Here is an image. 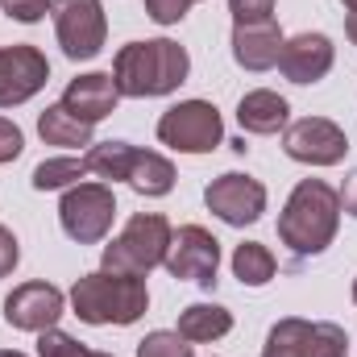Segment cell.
Here are the masks:
<instances>
[{"instance_id":"16","label":"cell","mask_w":357,"mask_h":357,"mask_svg":"<svg viewBox=\"0 0 357 357\" xmlns=\"http://www.w3.org/2000/svg\"><path fill=\"white\" fill-rule=\"evenodd\" d=\"M282 29L278 21H254V25H233V59L245 71H270L278 67L282 54Z\"/></svg>"},{"instance_id":"30","label":"cell","mask_w":357,"mask_h":357,"mask_svg":"<svg viewBox=\"0 0 357 357\" xmlns=\"http://www.w3.org/2000/svg\"><path fill=\"white\" fill-rule=\"evenodd\" d=\"M17 262H21V245H17V237L0 225V278H8V274L17 270Z\"/></svg>"},{"instance_id":"34","label":"cell","mask_w":357,"mask_h":357,"mask_svg":"<svg viewBox=\"0 0 357 357\" xmlns=\"http://www.w3.org/2000/svg\"><path fill=\"white\" fill-rule=\"evenodd\" d=\"M341 4H345V8H349V13H357V0H341Z\"/></svg>"},{"instance_id":"19","label":"cell","mask_w":357,"mask_h":357,"mask_svg":"<svg viewBox=\"0 0 357 357\" xmlns=\"http://www.w3.org/2000/svg\"><path fill=\"white\" fill-rule=\"evenodd\" d=\"M175 178H178V175H175V162H171V158H162L158 150H137L125 183H129L137 195H146V199H158V195H171Z\"/></svg>"},{"instance_id":"25","label":"cell","mask_w":357,"mask_h":357,"mask_svg":"<svg viewBox=\"0 0 357 357\" xmlns=\"http://www.w3.org/2000/svg\"><path fill=\"white\" fill-rule=\"evenodd\" d=\"M38 357H112V354H96L84 341H75L59 328H46V333H38Z\"/></svg>"},{"instance_id":"33","label":"cell","mask_w":357,"mask_h":357,"mask_svg":"<svg viewBox=\"0 0 357 357\" xmlns=\"http://www.w3.org/2000/svg\"><path fill=\"white\" fill-rule=\"evenodd\" d=\"M0 357H25V354H17V349H0Z\"/></svg>"},{"instance_id":"1","label":"cell","mask_w":357,"mask_h":357,"mask_svg":"<svg viewBox=\"0 0 357 357\" xmlns=\"http://www.w3.org/2000/svg\"><path fill=\"white\" fill-rule=\"evenodd\" d=\"M337 229H341V195L324 178L295 183V191L287 195V204L278 212V241L291 254L316 258L333 245Z\"/></svg>"},{"instance_id":"21","label":"cell","mask_w":357,"mask_h":357,"mask_svg":"<svg viewBox=\"0 0 357 357\" xmlns=\"http://www.w3.org/2000/svg\"><path fill=\"white\" fill-rule=\"evenodd\" d=\"M133 154H137V146H129V142H91L84 162H88V175H100L108 183H125L129 167H133Z\"/></svg>"},{"instance_id":"31","label":"cell","mask_w":357,"mask_h":357,"mask_svg":"<svg viewBox=\"0 0 357 357\" xmlns=\"http://www.w3.org/2000/svg\"><path fill=\"white\" fill-rule=\"evenodd\" d=\"M341 195V212H349L357 220V171H349V178H345V187L337 191Z\"/></svg>"},{"instance_id":"29","label":"cell","mask_w":357,"mask_h":357,"mask_svg":"<svg viewBox=\"0 0 357 357\" xmlns=\"http://www.w3.org/2000/svg\"><path fill=\"white\" fill-rule=\"evenodd\" d=\"M21 150H25L21 129H17L8 116H0V167H4V162H13V158H21Z\"/></svg>"},{"instance_id":"20","label":"cell","mask_w":357,"mask_h":357,"mask_svg":"<svg viewBox=\"0 0 357 357\" xmlns=\"http://www.w3.org/2000/svg\"><path fill=\"white\" fill-rule=\"evenodd\" d=\"M38 133H42L46 146H67V150L91 146V125H84L79 116H71L63 104H50L46 112H38Z\"/></svg>"},{"instance_id":"28","label":"cell","mask_w":357,"mask_h":357,"mask_svg":"<svg viewBox=\"0 0 357 357\" xmlns=\"http://www.w3.org/2000/svg\"><path fill=\"white\" fill-rule=\"evenodd\" d=\"M191 0H146V17L158 21V25H178L187 17Z\"/></svg>"},{"instance_id":"4","label":"cell","mask_w":357,"mask_h":357,"mask_svg":"<svg viewBox=\"0 0 357 357\" xmlns=\"http://www.w3.org/2000/svg\"><path fill=\"white\" fill-rule=\"evenodd\" d=\"M171 220L162 212H137L121 237L112 245H104V258H100V270L108 274H133V278H146L154 266L167 262V250H171Z\"/></svg>"},{"instance_id":"6","label":"cell","mask_w":357,"mask_h":357,"mask_svg":"<svg viewBox=\"0 0 357 357\" xmlns=\"http://www.w3.org/2000/svg\"><path fill=\"white\" fill-rule=\"evenodd\" d=\"M112 216H116V195L108 183H75L63 191V204H59V220H63V233L79 245H100L112 229Z\"/></svg>"},{"instance_id":"10","label":"cell","mask_w":357,"mask_h":357,"mask_svg":"<svg viewBox=\"0 0 357 357\" xmlns=\"http://www.w3.org/2000/svg\"><path fill=\"white\" fill-rule=\"evenodd\" d=\"M204 204H208V212L220 216L225 225L245 229V225L262 220V212H266V187L254 175L229 171V175L212 178V183L204 187Z\"/></svg>"},{"instance_id":"8","label":"cell","mask_w":357,"mask_h":357,"mask_svg":"<svg viewBox=\"0 0 357 357\" xmlns=\"http://www.w3.org/2000/svg\"><path fill=\"white\" fill-rule=\"evenodd\" d=\"M50 17H54V33H59V46L67 59L84 63V59H96L104 50L108 17H104L100 0H54Z\"/></svg>"},{"instance_id":"9","label":"cell","mask_w":357,"mask_h":357,"mask_svg":"<svg viewBox=\"0 0 357 357\" xmlns=\"http://www.w3.org/2000/svg\"><path fill=\"white\" fill-rule=\"evenodd\" d=\"M282 150L303 167H337L349 154V137L328 116H299L295 125L282 129Z\"/></svg>"},{"instance_id":"3","label":"cell","mask_w":357,"mask_h":357,"mask_svg":"<svg viewBox=\"0 0 357 357\" xmlns=\"http://www.w3.org/2000/svg\"><path fill=\"white\" fill-rule=\"evenodd\" d=\"M71 307L84 324H116V328H129L146 316L150 307V291H146V278H133V274H108V270H91L84 278H75L71 287Z\"/></svg>"},{"instance_id":"13","label":"cell","mask_w":357,"mask_h":357,"mask_svg":"<svg viewBox=\"0 0 357 357\" xmlns=\"http://www.w3.org/2000/svg\"><path fill=\"white\" fill-rule=\"evenodd\" d=\"M67 307V295L54 287V282H21L13 287V295L4 299V320L17 328V333H46L59 324Z\"/></svg>"},{"instance_id":"24","label":"cell","mask_w":357,"mask_h":357,"mask_svg":"<svg viewBox=\"0 0 357 357\" xmlns=\"http://www.w3.org/2000/svg\"><path fill=\"white\" fill-rule=\"evenodd\" d=\"M137 357H195L191 354V341H183L171 328H154L137 341Z\"/></svg>"},{"instance_id":"5","label":"cell","mask_w":357,"mask_h":357,"mask_svg":"<svg viewBox=\"0 0 357 357\" xmlns=\"http://www.w3.org/2000/svg\"><path fill=\"white\" fill-rule=\"evenodd\" d=\"M158 142L178 154H212L225 146V125L216 104L208 100H178L158 116Z\"/></svg>"},{"instance_id":"27","label":"cell","mask_w":357,"mask_h":357,"mask_svg":"<svg viewBox=\"0 0 357 357\" xmlns=\"http://www.w3.org/2000/svg\"><path fill=\"white\" fill-rule=\"evenodd\" d=\"M50 4H54V0H0V8H4L13 21H21V25L42 21V17L50 13Z\"/></svg>"},{"instance_id":"7","label":"cell","mask_w":357,"mask_h":357,"mask_svg":"<svg viewBox=\"0 0 357 357\" xmlns=\"http://www.w3.org/2000/svg\"><path fill=\"white\" fill-rule=\"evenodd\" d=\"M349 354V337L341 324L333 320H299L287 316L266 333V349L262 357H345Z\"/></svg>"},{"instance_id":"23","label":"cell","mask_w":357,"mask_h":357,"mask_svg":"<svg viewBox=\"0 0 357 357\" xmlns=\"http://www.w3.org/2000/svg\"><path fill=\"white\" fill-rule=\"evenodd\" d=\"M84 175H88V162L84 158H46V162L33 167V178L29 183L38 191H67V187H75Z\"/></svg>"},{"instance_id":"18","label":"cell","mask_w":357,"mask_h":357,"mask_svg":"<svg viewBox=\"0 0 357 357\" xmlns=\"http://www.w3.org/2000/svg\"><path fill=\"white\" fill-rule=\"evenodd\" d=\"M183 341L191 345H208V341H220L233 333V312L220 307V303H191L178 312V328H175Z\"/></svg>"},{"instance_id":"26","label":"cell","mask_w":357,"mask_h":357,"mask_svg":"<svg viewBox=\"0 0 357 357\" xmlns=\"http://www.w3.org/2000/svg\"><path fill=\"white\" fill-rule=\"evenodd\" d=\"M233 25H254V21H274V0H229Z\"/></svg>"},{"instance_id":"15","label":"cell","mask_w":357,"mask_h":357,"mask_svg":"<svg viewBox=\"0 0 357 357\" xmlns=\"http://www.w3.org/2000/svg\"><path fill=\"white\" fill-rule=\"evenodd\" d=\"M59 104H63L71 116H79L84 125H96V121H104V116L116 112L121 91H116L112 71H88V75H79V79L67 84V91H63Z\"/></svg>"},{"instance_id":"2","label":"cell","mask_w":357,"mask_h":357,"mask_svg":"<svg viewBox=\"0 0 357 357\" xmlns=\"http://www.w3.org/2000/svg\"><path fill=\"white\" fill-rule=\"evenodd\" d=\"M191 59L171 38H150V42H129L112 59V79L116 91L129 100H150V96H171L178 84H187Z\"/></svg>"},{"instance_id":"22","label":"cell","mask_w":357,"mask_h":357,"mask_svg":"<svg viewBox=\"0 0 357 357\" xmlns=\"http://www.w3.org/2000/svg\"><path fill=\"white\" fill-rule=\"evenodd\" d=\"M274 270H278V262L262 241H241L233 250V274L241 278V287H266Z\"/></svg>"},{"instance_id":"11","label":"cell","mask_w":357,"mask_h":357,"mask_svg":"<svg viewBox=\"0 0 357 357\" xmlns=\"http://www.w3.org/2000/svg\"><path fill=\"white\" fill-rule=\"evenodd\" d=\"M162 266L171 270V278H178V282L212 287L216 270H220V241L204 225H183L171 237V250H167Z\"/></svg>"},{"instance_id":"12","label":"cell","mask_w":357,"mask_h":357,"mask_svg":"<svg viewBox=\"0 0 357 357\" xmlns=\"http://www.w3.org/2000/svg\"><path fill=\"white\" fill-rule=\"evenodd\" d=\"M50 79V63L38 46L17 42V46H0V108H17L25 100H33Z\"/></svg>"},{"instance_id":"36","label":"cell","mask_w":357,"mask_h":357,"mask_svg":"<svg viewBox=\"0 0 357 357\" xmlns=\"http://www.w3.org/2000/svg\"><path fill=\"white\" fill-rule=\"evenodd\" d=\"M191 4H195V0H191Z\"/></svg>"},{"instance_id":"32","label":"cell","mask_w":357,"mask_h":357,"mask_svg":"<svg viewBox=\"0 0 357 357\" xmlns=\"http://www.w3.org/2000/svg\"><path fill=\"white\" fill-rule=\"evenodd\" d=\"M345 33H349V42L357 46V13H349V17H345Z\"/></svg>"},{"instance_id":"17","label":"cell","mask_w":357,"mask_h":357,"mask_svg":"<svg viewBox=\"0 0 357 357\" xmlns=\"http://www.w3.org/2000/svg\"><path fill=\"white\" fill-rule=\"evenodd\" d=\"M287 116H291V104L270 88L245 91L241 104H237V121L245 133H258V137H270L278 129H287Z\"/></svg>"},{"instance_id":"35","label":"cell","mask_w":357,"mask_h":357,"mask_svg":"<svg viewBox=\"0 0 357 357\" xmlns=\"http://www.w3.org/2000/svg\"><path fill=\"white\" fill-rule=\"evenodd\" d=\"M354 303H357V278H354Z\"/></svg>"},{"instance_id":"14","label":"cell","mask_w":357,"mask_h":357,"mask_svg":"<svg viewBox=\"0 0 357 357\" xmlns=\"http://www.w3.org/2000/svg\"><path fill=\"white\" fill-rule=\"evenodd\" d=\"M337 63V50H333V38L328 33H295L282 42V54H278V71L291 79V84H320Z\"/></svg>"}]
</instances>
